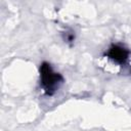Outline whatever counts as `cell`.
<instances>
[{
	"instance_id": "1",
	"label": "cell",
	"mask_w": 131,
	"mask_h": 131,
	"mask_svg": "<svg viewBox=\"0 0 131 131\" xmlns=\"http://www.w3.org/2000/svg\"><path fill=\"white\" fill-rule=\"evenodd\" d=\"M63 78L60 74L53 71L51 66L44 61L40 66V83L46 94H53L62 84Z\"/></svg>"
},
{
	"instance_id": "2",
	"label": "cell",
	"mask_w": 131,
	"mask_h": 131,
	"mask_svg": "<svg viewBox=\"0 0 131 131\" xmlns=\"http://www.w3.org/2000/svg\"><path fill=\"white\" fill-rule=\"evenodd\" d=\"M129 54H130V51L127 48L118 44L112 45L106 52V56L110 59L120 64L125 63L127 61V59L129 58Z\"/></svg>"
}]
</instances>
